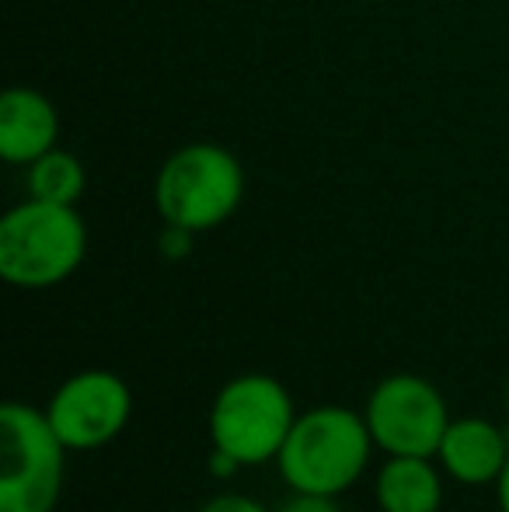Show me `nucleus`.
Segmentation results:
<instances>
[{
    "label": "nucleus",
    "mask_w": 509,
    "mask_h": 512,
    "mask_svg": "<svg viewBox=\"0 0 509 512\" xmlns=\"http://www.w3.org/2000/svg\"><path fill=\"white\" fill-rule=\"evenodd\" d=\"M67 450H102L126 429L133 394L112 370H81L67 377L42 408Z\"/></svg>",
    "instance_id": "nucleus-7"
},
{
    "label": "nucleus",
    "mask_w": 509,
    "mask_h": 512,
    "mask_svg": "<svg viewBox=\"0 0 509 512\" xmlns=\"http://www.w3.org/2000/svg\"><path fill=\"white\" fill-rule=\"evenodd\" d=\"M238 467H241L238 457H231L227 450H217V446H213V453H210V474L213 478H231Z\"/></svg>",
    "instance_id": "nucleus-15"
},
{
    "label": "nucleus",
    "mask_w": 509,
    "mask_h": 512,
    "mask_svg": "<svg viewBox=\"0 0 509 512\" xmlns=\"http://www.w3.org/2000/svg\"><path fill=\"white\" fill-rule=\"evenodd\" d=\"M370 450H374V436L360 411L318 405L307 415H297L276 460L279 474L293 492L339 499L363 478Z\"/></svg>",
    "instance_id": "nucleus-1"
},
{
    "label": "nucleus",
    "mask_w": 509,
    "mask_h": 512,
    "mask_svg": "<svg viewBox=\"0 0 509 512\" xmlns=\"http://www.w3.org/2000/svg\"><path fill=\"white\" fill-rule=\"evenodd\" d=\"M367 429L374 446L387 457H436L450 425V411L440 387L419 373H391L370 391Z\"/></svg>",
    "instance_id": "nucleus-6"
},
{
    "label": "nucleus",
    "mask_w": 509,
    "mask_h": 512,
    "mask_svg": "<svg viewBox=\"0 0 509 512\" xmlns=\"http://www.w3.org/2000/svg\"><path fill=\"white\" fill-rule=\"evenodd\" d=\"M245 168L220 143H185L154 178V206L164 223L203 234L238 213Z\"/></svg>",
    "instance_id": "nucleus-3"
},
{
    "label": "nucleus",
    "mask_w": 509,
    "mask_h": 512,
    "mask_svg": "<svg viewBox=\"0 0 509 512\" xmlns=\"http://www.w3.org/2000/svg\"><path fill=\"white\" fill-rule=\"evenodd\" d=\"M84 185H88L84 164L60 147L28 164V196L42 199V203L77 206V199L84 196Z\"/></svg>",
    "instance_id": "nucleus-11"
},
{
    "label": "nucleus",
    "mask_w": 509,
    "mask_h": 512,
    "mask_svg": "<svg viewBox=\"0 0 509 512\" xmlns=\"http://www.w3.org/2000/svg\"><path fill=\"white\" fill-rule=\"evenodd\" d=\"M0 512H56L67 446L46 411L7 401L0 408Z\"/></svg>",
    "instance_id": "nucleus-4"
},
{
    "label": "nucleus",
    "mask_w": 509,
    "mask_h": 512,
    "mask_svg": "<svg viewBox=\"0 0 509 512\" xmlns=\"http://www.w3.org/2000/svg\"><path fill=\"white\" fill-rule=\"evenodd\" d=\"M60 140V112L42 91L7 88L0 98V157L7 164H32Z\"/></svg>",
    "instance_id": "nucleus-9"
},
{
    "label": "nucleus",
    "mask_w": 509,
    "mask_h": 512,
    "mask_svg": "<svg viewBox=\"0 0 509 512\" xmlns=\"http://www.w3.org/2000/svg\"><path fill=\"white\" fill-rule=\"evenodd\" d=\"M203 512H272V509H265L262 502H255V499H248V495H217V499H210L203 506Z\"/></svg>",
    "instance_id": "nucleus-14"
},
{
    "label": "nucleus",
    "mask_w": 509,
    "mask_h": 512,
    "mask_svg": "<svg viewBox=\"0 0 509 512\" xmlns=\"http://www.w3.org/2000/svg\"><path fill=\"white\" fill-rule=\"evenodd\" d=\"M506 415H509V387H506Z\"/></svg>",
    "instance_id": "nucleus-17"
},
{
    "label": "nucleus",
    "mask_w": 509,
    "mask_h": 512,
    "mask_svg": "<svg viewBox=\"0 0 509 512\" xmlns=\"http://www.w3.org/2000/svg\"><path fill=\"white\" fill-rule=\"evenodd\" d=\"M297 411L293 398L269 373H241L227 380L210 408V439L241 467H258L279 457Z\"/></svg>",
    "instance_id": "nucleus-5"
},
{
    "label": "nucleus",
    "mask_w": 509,
    "mask_h": 512,
    "mask_svg": "<svg viewBox=\"0 0 509 512\" xmlns=\"http://www.w3.org/2000/svg\"><path fill=\"white\" fill-rule=\"evenodd\" d=\"M496 499H499V509L509 512V460H506L503 474H499V481H496Z\"/></svg>",
    "instance_id": "nucleus-16"
},
{
    "label": "nucleus",
    "mask_w": 509,
    "mask_h": 512,
    "mask_svg": "<svg viewBox=\"0 0 509 512\" xmlns=\"http://www.w3.org/2000/svg\"><path fill=\"white\" fill-rule=\"evenodd\" d=\"M192 230L185 227H175V223H164L161 237H157V248H161L164 258H171V262H178V258H185L192 251Z\"/></svg>",
    "instance_id": "nucleus-12"
},
{
    "label": "nucleus",
    "mask_w": 509,
    "mask_h": 512,
    "mask_svg": "<svg viewBox=\"0 0 509 512\" xmlns=\"http://www.w3.org/2000/svg\"><path fill=\"white\" fill-rule=\"evenodd\" d=\"M276 512H339L332 495H311V492H297L290 502H283Z\"/></svg>",
    "instance_id": "nucleus-13"
},
{
    "label": "nucleus",
    "mask_w": 509,
    "mask_h": 512,
    "mask_svg": "<svg viewBox=\"0 0 509 512\" xmlns=\"http://www.w3.org/2000/svg\"><path fill=\"white\" fill-rule=\"evenodd\" d=\"M436 460L461 485H496L509 460V443L489 418H450Z\"/></svg>",
    "instance_id": "nucleus-8"
},
{
    "label": "nucleus",
    "mask_w": 509,
    "mask_h": 512,
    "mask_svg": "<svg viewBox=\"0 0 509 512\" xmlns=\"http://www.w3.org/2000/svg\"><path fill=\"white\" fill-rule=\"evenodd\" d=\"M440 471L433 457H387L374 481L377 506L381 512H440Z\"/></svg>",
    "instance_id": "nucleus-10"
},
{
    "label": "nucleus",
    "mask_w": 509,
    "mask_h": 512,
    "mask_svg": "<svg viewBox=\"0 0 509 512\" xmlns=\"http://www.w3.org/2000/svg\"><path fill=\"white\" fill-rule=\"evenodd\" d=\"M88 227L77 206L42 199L14 206L0 220V276L18 290H49L81 269Z\"/></svg>",
    "instance_id": "nucleus-2"
}]
</instances>
